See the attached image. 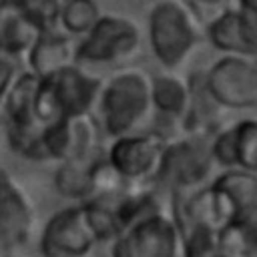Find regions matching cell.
<instances>
[{
  "label": "cell",
  "mask_w": 257,
  "mask_h": 257,
  "mask_svg": "<svg viewBox=\"0 0 257 257\" xmlns=\"http://www.w3.org/2000/svg\"><path fill=\"white\" fill-rule=\"evenodd\" d=\"M102 78L80 64H70L40 80L38 116L44 124L58 118L92 116L102 90Z\"/></svg>",
  "instance_id": "3957f363"
},
{
  "label": "cell",
  "mask_w": 257,
  "mask_h": 257,
  "mask_svg": "<svg viewBox=\"0 0 257 257\" xmlns=\"http://www.w3.org/2000/svg\"><path fill=\"white\" fill-rule=\"evenodd\" d=\"M36 225V209L28 193L0 169V245H24Z\"/></svg>",
  "instance_id": "8fae6325"
},
{
  "label": "cell",
  "mask_w": 257,
  "mask_h": 257,
  "mask_svg": "<svg viewBox=\"0 0 257 257\" xmlns=\"http://www.w3.org/2000/svg\"><path fill=\"white\" fill-rule=\"evenodd\" d=\"M207 40L223 54H239L249 56L243 26H241V10L237 8H225L219 16H215L207 28H205Z\"/></svg>",
  "instance_id": "9a60e30c"
},
{
  "label": "cell",
  "mask_w": 257,
  "mask_h": 257,
  "mask_svg": "<svg viewBox=\"0 0 257 257\" xmlns=\"http://www.w3.org/2000/svg\"><path fill=\"white\" fill-rule=\"evenodd\" d=\"M92 161H74V163H60L56 175H54V185L62 197L68 199H78L86 201L92 197Z\"/></svg>",
  "instance_id": "ac0fdd59"
},
{
  "label": "cell",
  "mask_w": 257,
  "mask_h": 257,
  "mask_svg": "<svg viewBox=\"0 0 257 257\" xmlns=\"http://www.w3.org/2000/svg\"><path fill=\"white\" fill-rule=\"evenodd\" d=\"M6 6L28 14L34 22H38L44 30H52L58 28V10H60V2L62 0H0Z\"/></svg>",
  "instance_id": "44dd1931"
},
{
  "label": "cell",
  "mask_w": 257,
  "mask_h": 257,
  "mask_svg": "<svg viewBox=\"0 0 257 257\" xmlns=\"http://www.w3.org/2000/svg\"><path fill=\"white\" fill-rule=\"evenodd\" d=\"M44 32V28L34 22L28 14L18 12L4 2H0V50L14 56L26 58L28 50L36 42V38Z\"/></svg>",
  "instance_id": "5bb4252c"
},
{
  "label": "cell",
  "mask_w": 257,
  "mask_h": 257,
  "mask_svg": "<svg viewBox=\"0 0 257 257\" xmlns=\"http://www.w3.org/2000/svg\"><path fill=\"white\" fill-rule=\"evenodd\" d=\"M98 139V122L94 116L58 118L42 133V163H74L86 161Z\"/></svg>",
  "instance_id": "30bf717a"
},
{
  "label": "cell",
  "mask_w": 257,
  "mask_h": 257,
  "mask_svg": "<svg viewBox=\"0 0 257 257\" xmlns=\"http://www.w3.org/2000/svg\"><path fill=\"white\" fill-rule=\"evenodd\" d=\"M76 40L58 28L44 30L26 54L28 70L46 78L70 64H76Z\"/></svg>",
  "instance_id": "7c38bea8"
},
{
  "label": "cell",
  "mask_w": 257,
  "mask_h": 257,
  "mask_svg": "<svg viewBox=\"0 0 257 257\" xmlns=\"http://www.w3.org/2000/svg\"><path fill=\"white\" fill-rule=\"evenodd\" d=\"M98 243L86 203L80 201L56 211L46 221L38 247L42 257H88Z\"/></svg>",
  "instance_id": "ba28073f"
},
{
  "label": "cell",
  "mask_w": 257,
  "mask_h": 257,
  "mask_svg": "<svg viewBox=\"0 0 257 257\" xmlns=\"http://www.w3.org/2000/svg\"><path fill=\"white\" fill-rule=\"evenodd\" d=\"M213 165L215 159L211 155V143L203 137L195 135L169 141L155 181L167 185L175 195H185L199 189L209 179Z\"/></svg>",
  "instance_id": "8992f818"
},
{
  "label": "cell",
  "mask_w": 257,
  "mask_h": 257,
  "mask_svg": "<svg viewBox=\"0 0 257 257\" xmlns=\"http://www.w3.org/2000/svg\"><path fill=\"white\" fill-rule=\"evenodd\" d=\"M203 84L223 108L257 106V56L223 54L205 72Z\"/></svg>",
  "instance_id": "52a82bcc"
},
{
  "label": "cell",
  "mask_w": 257,
  "mask_h": 257,
  "mask_svg": "<svg viewBox=\"0 0 257 257\" xmlns=\"http://www.w3.org/2000/svg\"><path fill=\"white\" fill-rule=\"evenodd\" d=\"M219 247L229 257H257V231L247 219H237L217 233Z\"/></svg>",
  "instance_id": "d6986e66"
},
{
  "label": "cell",
  "mask_w": 257,
  "mask_h": 257,
  "mask_svg": "<svg viewBox=\"0 0 257 257\" xmlns=\"http://www.w3.org/2000/svg\"><path fill=\"white\" fill-rule=\"evenodd\" d=\"M241 10V26H243V36L247 44L249 56H257V14L245 8Z\"/></svg>",
  "instance_id": "603a6c76"
},
{
  "label": "cell",
  "mask_w": 257,
  "mask_h": 257,
  "mask_svg": "<svg viewBox=\"0 0 257 257\" xmlns=\"http://www.w3.org/2000/svg\"><path fill=\"white\" fill-rule=\"evenodd\" d=\"M104 12L96 0H62L58 10V30L70 38H82L92 30Z\"/></svg>",
  "instance_id": "e0dca14e"
},
{
  "label": "cell",
  "mask_w": 257,
  "mask_h": 257,
  "mask_svg": "<svg viewBox=\"0 0 257 257\" xmlns=\"http://www.w3.org/2000/svg\"><path fill=\"white\" fill-rule=\"evenodd\" d=\"M151 78L145 70L135 66L116 68L104 82L96 104L100 126L112 139L143 131L151 118Z\"/></svg>",
  "instance_id": "6da1fadb"
},
{
  "label": "cell",
  "mask_w": 257,
  "mask_h": 257,
  "mask_svg": "<svg viewBox=\"0 0 257 257\" xmlns=\"http://www.w3.org/2000/svg\"><path fill=\"white\" fill-rule=\"evenodd\" d=\"M151 98L153 110L161 118L185 124L193 102V88L181 76L165 72L151 78Z\"/></svg>",
  "instance_id": "4fadbf2b"
},
{
  "label": "cell",
  "mask_w": 257,
  "mask_h": 257,
  "mask_svg": "<svg viewBox=\"0 0 257 257\" xmlns=\"http://www.w3.org/2000/svg\"><path fill=\"white\" fill-rule=\"evenodd\" d=\"M143 44L141 26L122 14H102L88 34L76 40V64L84 68L112 66L120 68Z\"/></svg>",
  "instance_id": "277c9868"
},
{
  "label": "cell",
  "mask_w": 257,
  "mask_h": 257,
  "mask_svg": "<svg viewBox=\"0 0 257 257\" xmlns=\"http://www.w3.org/2000/svg\"><path fill=\"white\" fill-rule=\"evenodd\" d=\"M229 128L233 139V169L257 175V118L239 120Z\"/></svg>",
  "instance_id": "ffe728a7"
},
{
  "label": "cell",
  "mask_w": 257,
  "mask_h": 257,
  "mask_svg": "<svg viewBox=\"0 0 257 257\" xmlns=\"http://www.w3.org/2000/svg\"><path fill=\"white\" fill-rule=\"evenodd\" d=\"M110 257H183V229L159 207L112 239Z\"/></svg>",
  "instance_id": "5b68a950"
},
{
  "label": "cell",
  "mask_w": 257,
  "mask_h": 257,
  "mask_svg": "<svg viewBox=\"0 0 257 257\" xmlns=\"http://www.w3.org/2000/svg\"><path fill=\"white\" fill-rule=\"evenodd\" d=\"M193 2L201 6H209V8H221V6H227L231 0H193Z\"/></svg>",
  "instance_id": "cb8c5ba5"
},
{
  "label": "cell",
  "mask_w": 257,
  "mask_h": 257,
  "mask_svg": "<svg viewBox=\"0 0 257 257\" xmlns=\"http://www.w3.org/2000/svg\"><path fill=\"white\" fill-rule=\"evenodd\" d=\"M203 30L195 10L183 0H159L147 18V38L155 58L167 68H179L201 42Z\"/></svg>",
  "instance_id": "7a4b0ae2"
},
{
  "label": "cell",
  "mask_w": 257,
  "mask_h": 257,
  "mask_svg": "<svg viewBox=\"0 0 257 257\" xmlns=\"http://www.w3.org/2000/svg\"><path fill=\"white\" fill-rule=\"evenodd\" d=\"M213 185L225 193L241 219H247V213L257 205V177L243 169H229L219 175Z\"/></svg>",
  "instance_id": "2e32d148"
},
{
  "label": "cell",
  "mask_w": 257,
  "mask_h": 257,
  "mask_svg": "<svg viewBox=\"0 0 257 257\" xmlns=\"http://www.w3.org/2000/svg\"><path fill=\"white\" fill-rule=\"evenodd\" d=\"M223 257H229V255H225V253H223Z\"/></svg>",
  "instance_id": "d4e9b609"
},
{
  "label": "cell",
  "mask_w": 257,
  "mask_h": 257,
  "mask_svg": "<svg viewBox=\"0 0 257 257\" xmlns=\"http://www.w3.org/2000/svg\"><path fill=\"white\" fill-rule=\"evenodd\" d=\"M20 72H22L20 70V60L0 50V106L8 98L12 86L16 84V80L20 76Z\"/></svg>",
  "instance_id": "7402d4cb"
},
{
  "label": "cell",
  "mask_w": 257,
  "mask_h": 257,
  "mask_svg": "<svg viewBox=\"0 0 257 257\" xmlns=\"http://www.w3.org/2000/svg\"><path fill=\"white\" fill-rule=\"evenodd\" d=\"M167 143L169 139L159 131H137L122 135L112 139L106 151V161L128 185L155 181Z\"/></svg>",
  "instance_id": "9c48e42d"
},
{
  "label": "cell",
  "mask_w": 257,
  "mask_h": 257,
  "mask_svg": "<svg viewBox=\"0 0 257 257\" xmlns=\"http://www.w3.org/2000/svg\"><path fill=\"white\" fill-rule=\"evenodd\" d=\"M6 257H14V255H6Z\"/></svg>",
  "instance_id": "484cf974"
}]
</instances>
